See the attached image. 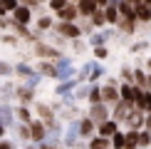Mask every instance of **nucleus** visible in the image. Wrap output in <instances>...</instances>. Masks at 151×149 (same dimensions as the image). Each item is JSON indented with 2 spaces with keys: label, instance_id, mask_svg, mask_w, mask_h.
Listing matches in <instances>:
<instances>
[{
  "label": "nucleus",
  "instance_id": "nucleus-6",
  "mask_svg": "<svg viewBox=\"0 0 151 149\" xmlns=\"http://www.w3.org/2000/svg\"><path fill=\"white\" fill-rule=\"evenodd\" d=\"M74 77V65L70 57H60L57 60V80H72Z\"/></svg>",
  "mask_w": 151,
  "mask_h": 149
},
{
  "label": "nucleus",
  "instance_id": "nucleus-28",
  "mask_svg": "<svg viewBox=\"0 0 151 149\" xmlns=\"http://www.w3.org/2000/svg\"><path fill=\"white\" fill-rule=\"evenodd\" d=\"M124 144H127V132L119 129V132L111 137V149H124Z\"/></svg>",
  "mask_w": 151,
  "mask_h": 149
},
{
  "label": "nucleus",
  "instance_id": "nucleus-45",
  "mask_svg": "<svg viewBox=\"0 0 151 149\" xmlns=\"http://www.w3.org/2000/svg\"><path fill=\"white\" fill-rule=\"evenodd\" d=\"M5 27H10V20H5V15H0V30H5Z\"/></svg>",
  "mask_w": 151,
  "mask_h": 149
},
{
  "label": "nucleus",
  "instance_id": "nucleus-7",
  "mask_svg": "<svg viewBox=\"0 0 151 149\" xmlns=\"http://www.w3.org/2000/svg\"><path fill=\"white\" fill-rule=\"evenodd\" d=\"M10 20L20 22V25H30V20H32V10H30L27 5H17V8L10 12Z\"/></svg>",
  "mask_w": 151,
  "mask_h": 149
},
{
  "label": "nucleus",
  "instance_id": "nucleus-54",
  "mask_svg": "<svg viewBox=\"0 0 151 149\" xmlns=\"http://www.w3.org/2000/svg\"><path fill=\"white\" fill-rule=\"evenodd\" d=\"M144 3H146V5H151V0H144Z\"/></svg>",
  "mask_w": 151,
  "mask_h": 149
},
{
  "label": "nucleus",
  "instance_id": "nucleus-5",
  "mask_svg": "<svg viewBox=\"0 0 151 149\" xmlns=\"http://www.w3.org/2000/svg\"><path fill=\"white\" fill-rule=\"evenodd\" d=\"M144 122H146V114H144L141 109L134 107V112H131L122 124H127V129H136V132H139V129H144Z\"/></svg>",
  "mask_w": 151,
  "mask_h": 149
},
{
  "label": "nucleus",
  "instance_id": "nucleus-32",
  "mask_svg": "<svg viewBox=\"0 0 151 149\" xmlns=\"http://www.w3.org/2000/svg\"><path fill=\"white\" fill-rule=\"evenodd\" d=\"M104 42H106L104 33H92V35H89V45H92V47H99V45H104Z\"/></svg>",
  "mask_w": 151,
  "mask_h": 149
},
{
  "label": "nucleus",
  "instance_id": "nucleus-44",
  "mask_svg": "<svg viewBox=\"0 0 151 149\" xmlns=\"http://www.w3.org/2000/svg\"><path fill=\"white\" fill-rule=\"evenodd\" d=\"M0 149H15V147H12V142H8V139H0Z\"/></svg>",
  "mask_w": 151,
  "mask_h": 149
},
{
  "label": "nucleus",
  "instance_id": "nucleus-8",
  "mask_svg": "<svg viewBox=\"0 0 151 149\" xmlns=\"http://www.w3.org/2000/svg\"><path fill=\"white\" fill-rule=\"evenodd\" d=\"M87 117H92L97 124H102V122H106L109 119V109H106V104L104 102H99V104H92L89 107V112H87Z\"/></svg>",
  "mask_w": 151,
  "mask_h": 149
},
{
  "label": "nucleus",
  "instance_id": "nucleus-46",
  "mask_svg": "<svg viewBox=\"0 0 151 149\" xmlns=\"http://www.w3.org/2000/svg\"><path fill=\"white\" fill-rule=\"evenodd\" d=\"M3 40H5V42H8V45H15V42H17V40H15V37H12V35H5V37H3Z\"/></svg>",
  "mask_w": 151,
  "mask_h": 149
},
{
  "label": "nucleus",
  "instance_id": "nucleus-20",
  "mask_svg": "<svg viewBox=\"0 0 151 149\" xmlns=\"http://www.w3.org/2000/svg\"><path fill=\"white\" fill-rule=\"evenodd\" d=\"M136 22H139V20H129V17H122V20L116 22V30H122V33H127V35H134V33H136Z\"/></svg>",
  "mask_w": 151,
  "mask_h": 149
},
{
  "label": "nucleus",
  "instance_id": "nucleus-47",
  "mask_svg": "<svg viewBox=\"0 0 151 149\" xmlns=\"http://www.w3.org/2000/svg\"><path fill=\"white\" fill-rule=\"evenodd\" d=\"M144 129H149V132H151V114H146V122H144Z\"/></svg>",
  "mask_w": 151,
  "mask_h": 149
},
{
  "label": "nucleus",
  "instance_id": "nucleus-15",
  "mask_svg": "<svg viewBox=\"0 0 151 149\" xmlns=\"http://www.w3.org/2000/svg\"><path fill=\"white\" fill-rule=\"evenodd\" d=\"M134 12H136V20L139 22H151V5L139 3V5H134Z\"/></svg>",
  "mask_w": 151,
  "mask_h": 149
},
{
  "label": "nucleus",
  "instance_id": "nucleus-4",
  "mask_svg": "<svg viewBox=\"0 0 151 149\" xmlns=\"http://www.w3.org/2000/svg\"><path fill=\"white\" fill-rule=\"evenodd\" d=\"M45 137H47V124H45V122H42V119L30 122V139H32L35 144L45 142Z\"/></svg>",
  "mask_w": 151,
  "mask_h": 149
},
{
  "label": "nucleus",
  "instance_id": "nucleus-48",
  "mask_svg": "<svg viewBox=\"0 0 151 149\" xmlns=\"http://www.w3.org/2000/svg\"><path fill=\"white\" fill-rule=\"evenodd\" d=\"M94 3H97L99 8H106V3H109V0H94Z\"/></svg>",
  "mask_w": 151,
  "mask_h": 149
},
{
  "label": "nucleus",
  "instance_id": "nucleus-10",
  "mask_svg": "<svg viewBox=\"0 0 151 149\" xmlns=\"http://www.w3.org/2000/svg\"><path fill=\"white\" fill-rule=\"evenodd\" d=\"M116 132H119V122H116V119H106V122H102V124H97V134H99V137L111 139Z\"/></svg>",
  "mask_w": 151,
  "mask_h": 149
},
{
  "label": "nucleus",
  "instance_id": "nucleus-55",
  "mask_svg": "<svg viewBox=\"0 0 151 149\" xmlns=\"http://www.w3.org/2000/svg\"><path fill=\"white\" fill-rule=\"evenodd\" d=\"M40 3H47V0H40Z\"/></svg>",
  "mask_w": 151,
  "mask_h": 149
},
{
  "label": "nucleus",
  "instance_id": "nucleus-51",
  "mask_svg": "<svg viewBox=\"0 0 151 149\" xmlns=\"http://www.w3.org/2000/svg\"><path fill=\"white\" fill-rule=\"evenodd\" d=\"M5 129H8V127H3V124H0V139H3V134H5Z\"/></svg>",
  "mask_w": 151,
  "mask_h": 149
},
{
  "label": "nucleus",
  "instance_id": "nucleus-23",
  "mask_svg": "<svg viewBox=\"0 0 151 149\" xmlns=\"http://www.w3.org/2000/svg\"><path fill=\"white\" fill-rule=\"evenodd\" d=\"M89 149H111V139H106V137H92L89 139Z\"/></svg>",
  "mask_w": 151,
  "mask_h": 149
},
{
  "label": "nucleus",
  "instance_id": "nucleus-13",
  "mask_svg": "<svg viewBox=\"0 0 151 149\" xmlns=\"http://www.w3.org/2000/svg\"><path fill=\"white\" fill-rule=\"evenodd\" d=\"M57 17H60V20H65V22H74V20H77V17H79L77 3H72V0H70V3H67L65 8H62V10L57 12Z\"/></svg>",
  "mask_w": 151,
  "mask_h": 149
},
{
  "label": "nucleus",
  "instance_id": "nucleus-11",
  "mask_svg": "<svg viewBox=\"0 0 151 149\" xmlns=\"http://www.w3.org/2000/svg\"><path fill=\"white\" fill-rule=\"evenodd\" d=\"M136 109H141L144 114H151V90H141L136 95V102H134Z\"/></svg>",
  "mask_w": 151,
  "mask_h": 149
},
{
  "label": "nucleus",
  "instance_id": "nucleus-30",
  "mask_svg": "<svg viewBox=\"0 0 151 149\" xmlns=\"http://www.w3.org/2000/svg\"><path fill=\"white\" fill-rule=\"evenodd\" d=\"M15 117H17L22 124H30V122H32V114H30L27 107H17V109H15Z\"/></svg>",
  "mask_w": 151,
  "mask_h": 149
},
{
  "label": "nucleus",
  "instance_id": "nucleus-41",
  "mask_svg": "<svg viewBox=\"0 0 151 149\" xmlns=\"http://www.w3.org/2000/svg\"><path fill=\"white\" fill-rule=\"evenodd\" d=\"M17 132H20V137H22V139H30V124H22V127L17 129Z\"/></svg>",
  "mask_w": 151,
  "mask_h": 149
},
{
  "label": "nucleus",
  "instance_id": "nucleus-17",
  "mask_svg": "<svg viewBox=\"0 0 151 149\" xmlns=\"http://www.w3.org/2000/svg\"><path fill=\"white\" fill-rule=\"evenodd\" d=\"M134 85L141 87V90H149V72L141 70V67H136L134 70Z\"/></svg>",
  "mask_w": 151,
  "mask_h": 149
},
{
  "label": "nucleus",
  "instance_id": "nucleus-57",
  "mask_svg": "<svg viewBox=\"0 0 151 149\" xmlns=\"http://www.w3.org/2000/svg\"><path fill=\"white\" fill-rule=\"evenodd\" d=\"M0 124H3V122H0ZM3 127H5V124H3Z\"/></svg>",
  "mask_w": 151,
  "mask_h": 149
},
{
  "label": "nucleus",
  "instance_id": "nucleus-18",
  "mask_svg": "<svg viewBox=\"0 0 151 149\" xmlns=\"http://www.w3.org/2000/svg\"><path fill=\"white\" fill-rule=\"evenodd\" d=\"M35 52L40 55V57H57L60 60V52L55 47H47L45 42H35Z\"/></svg>",
  "mask_w": 151,
  "mask_h": 149
},
{
  "label": "nucleus",
  "instance_id": "nucleus-16",
  "mask_svg": "<svg viewBox=\"0 0 151 149\" xmlns=\"http://www.w3.org/2000/svg\"><path fill=\"white\" fill-rule=\"evenodd\" d=\"M94 129H97V122L92 119V117H84V119H79V134L82 137H92Z\"/></svg>",
  "mask_w": 151,
  "mask_h": 149
},
{
  "label": "nucleus",
  "instance_id": "nucleus-36",
  "mask_svg": "<svg viewBox=\"0 0 151 149\" xmlns=\"http://www.w3.org/2000/svg\"><path fill=\"white\" fill-rule=\"evenodd\" d=\"M15 72H17V74H22L25 80H27L30 74H35V72H32V67H30V65H15Z\"/></svg>",
  "mask_w": 151,
  "mask_h": 149
},
{
  "label": "nucleus",
  "instance_id": "nucleus-9",
  "mask_svg": "<svg viewBox=\"0 0 151 149\" xmlns=\"http://www.w3.org/2000/svg\"><path fill=\"white\" fill-rule=\"evenodd\" d=\"M141 92V87H136L134 82H122L119 85V95L122 99H127V102H136V95Z\"/></svg>",
  "mask_w": 151,
  "mask_h": 149
},
{
  "label": "nucleus",
  "instance_id": "nucleus-27",
  "mask_svg": "<svg viewBox=\"0 0 151 149\" xmlns=\"http://www.w3.org/2000/svg\"><path fill=\"white\" fill-rule=\"evenodd\" d=\"M40 74H45V77H57V65L42 60V62H40Z\"/></svg>",
  "mask_w": 151,
  "mask_h": 149
},
{
  "label": "nucleus",
  "instance_id": "nucleus-24",
  "mask_svg": "<svg viewBox=\"0 0 151 149\" xmlns=\"http://www.w3.org/2000/svg\"><path fill=\"white\" fill-rule=\"evenodd\" d=\"M124 149H139V132L136 129H127V144Z\"/></svg>",
  "mask_w": 151,
  "mask_h": 149
},
{
  "label": "nucleus",
  "instance_id": "nucleus-1",
  "mask_svg": "<svg viewBox=\"0 0 151 149\" xmlns=\"http://www.w3.org/2000/svg\"><path fill=\"white\" fill-rule=\"evenodd\" d=\"M57 33H60L62 37H67V40H79V37H82V27H79L77 22H65V20H60Z\"/></svg>",
  "mask_w": 151,
  "mask_h": 149
},
{
  "label": "nucleus",
  "instance_id": "nucleus-38",
  "mask_svg": "<svg viewBox=\"0 0 151 149\" xmlns=\"http://www.w3.org/2000/svg\"><path fill=\"white\" fill-rule=\"evenodd\" d=\"M0 3H3V5H5V10H8V15H10V12H12V10H15V8H17V5H20V0H0Z\"/></svg>",
  "mask_w": 151,
  "mask_h": 149
},
{
  "label": "nucleus",
  "instance_id": "nucleus-26",
  "mask_svg": "<svg viewBox=\"0 0 151 149\" xmlns=\"http://www.w3.org/2000/svg\"><path fill=\"white\" fill-rule=\"evenodd\" d=\"M32 95H35V90L32 87H17V99H20L22 104H27V102H32Z\"/></svg>",
  "mask_w": 151,
  "mask_h": 149
},
{
  "label": "nucleus",
  "instance_id": "nucleus-53",
  "mask_svg": "<svg viewBox=\"0 0 151 149\" xmlns=\"http://www.w3.org/2000/svg\"><path fill=\"white\" fill-rule=\"evenodd\" d=\"M25 149H40V147H32V144H25Z\"/></svg>",
  "mask_w": 151,
  "mask_h": 149
},
{
  "label": "nucleus",
  "instance_id": "nucleus-35",
  "mask_svg": "<svg viewBox=\"0 0 151 149\" xmlns=\"http://www.w3.org/2000/svg\"><path fill=\"white\" fill-rule=\"evenodd\" d=\"M52 17H50V15H42L40 17V20H37V30H50V27H52Z\"/></svg>",
  "mask_w": 151,
  "mask_h": 149
},
{
  "label": "nucleus",
  "instance_id": "nucleus-22",
  "mask_svg": "<svg viewBox=\"0 0 151 149\" xmlns=\"http://www.w3.org/2000/svg\"><path fill=\"white\" fill-rule=\"evenodd\" d=\"M104 15H106V25H116L119 20H122L116 5H106V8H104Z\"/></svg>",
  "mask_w": 151,
  "mask_h": 149
},
{
  "label": "nucleus",
  "instance_id": "nucleus-37",
  "mask_svg": "<svg viewBox=\"0 0 151 149\" xmlns=\"http://www.w3.org/2000/svg\"><path fill=\"white\" fill-rule=\"evenodd\" d=\"M106 55H109V50H106L104 45L94 47V57H97V60H106Z\"/></svg>",
  "mask_w": 151,
  "mask_h": 149
},
{
  "label": "nucleus",
  "instance_id": "nucleus-25",
  "mask_svg": "<svg viewBox=\"0 0 151 149\" xmlns=\"http://www.w3.org/2000/svg\"><path fill=\"white\" fill-rule=\"evenodd\" d=\"M89 20H92V25H94V27H104V25H106V15H104V8H97V10H94V15L89 17Z\"/></svg>",
  "mask_w": 151,
  "mask_h": 149
},
{
  "label": "nucleus",
  "instance_id": "nucleus-12",
  "mask_svg": "<svg viewBox=\"0 0 151 149\" xmlns=\"http://www.w3.org/2000/svg\"><path fill=\"white\" fill-rule=\"evenodd\" d=\"M79 122H70L67 124V132H65V142L62 144H67V147H77V139H79Z\"/></svg>",
  "mask_w": 151,
  "mask_h": 149
},
{
  "label": "nucleus",
  "instance_id": "nucleus-40",
  "mask_svg": "<svg viewBox=\"0 0 151 149\" xmlns=\"http://www.w3.org/2000/svg\"><path fill=\"white\" fill-rule=\"evenodd\" d=\"M37 85H40V74H30V77H27V87H32V90H35Z\"/></svg>",
  "mask_w": 151,
  "mask_h": 149
},
{
  "label": "nucleus",
  "instance_id": "nucleus-34",
  "mask_svg": "<svg viewBox=\"0 0 151 149\" xmlns=\"http://www.w3.org/2000/svg\"><path fill=\"white\" fill-rule=\"evenodd\" d=\"M102 74H104V67H99L97 62H94V65H92V72H89V82H97Z\"/></svg>",
  "mask_w": 151,
  "mask_h": 149
},
{
  "label": "nucleus",
  "instance_id": "nucleus-49",
  "mask_svg": "<svg viewBox=\"0 0 151 149\" xmlns=\"http://www.w3.org/2000/svg\"><path fill=\"white\" fill-rule=\"evenodd\" d=\"M0 15H8V10H5V5L0 3Z\"/></svg>",
  "mask_w": 151,
  "mask_h": 149
},
{
  "label": "nucleus",
  "instance_id": "nucleus-3",
  "mask_svg": "<svg viewBox=\"0 0 151 149\" xmlns=\"http://www.w3.org/2000/svg\"><path fill=\"white\" fill-rule=\"evenodd\" d=\"M119 99H122V95H119V85L106 82V85L102 87V102H104V104H116Z\"/></svg>",
  "mask_w": 151,
  "mask_h": 149
},
{
  "label": "nucleus",
  "instance_id": "nucleus-19",
  "mask_svg": "<svg viewBox=\"0 0 151 149\" xmlns=\"http://www.w3.org/2000/svg\"><path fill=\"white\" fill-rule=\"evenodd\" d=\"M12 119H15V109L8 107V104H3V107H0V122H3L5 127H15Z\"/></svg>",
  "mask_w": 151,
  "mask_h": 149
},
{
  "label": "nucleus",
  "instance_id": "nucleus-14",
  "mask_svg": "<svg viewBox=\"0 0 151 149\" xmlns=\"http://www.w3.org/2000/svg\"><path fill=\"white\" fill-rule=\"evenodd\" d=\"M99 5L94 3V0H79L77 3V10H79V17H92L94 10H97Z\"/></svg>",
  "mask_w": 151,
  "mask_h": 149
},
{
  "label": "nucleus",
  "instance_id": "nucleus-42",
  "mask_svg": "<svg viewBox=\"0 0 151 149\" xmlns=\"http://www.w3.org/2000/svg\"><path fill=\"white\" fill-rule=\"evenodd\" d=\"M146 47H149V42H136V45H131V52H141Z\"/></svg>",
  "mask_w": 151,
  "mask_h": 149
},
{
  "label": "nucleus",
  "instance_id": "nucleus-43",
  "mask_svg": "<svg viewBox=\"0 0 151 149\" xmlns=\"http://www.w3.org/2000/svg\"><path fill=\"white\" fill-rule=\"evenodd\" d=\"M20 5H27V8L32 10V8H37V5H40V0H20Z\"/></svg>",
  "mask_w": 151,
  "mask_h": 149
},
{
  "label": "nucleus",
  "instance_id": "nucleus-21",
  "mask_svg": "<svg viewBox=\"0 0 151 149\" xmlns=\"http://www.w3.org/2000/svg\"><path fill=\"white\" fill-rule=\"evenodd\" d=\"M77 85H79L77 77H72V80H62V85L57 87V95H70V92L77 90Z\"/></svg>",
  "mask_w": 151,
  "mask_h": 149
},
{
  "label": "nucleus",
  "instance_id": "nucleus-52",
  "mask_svg": "<svg viewBox=\"0 0 151 149\" xmlns=\"http://www.w3.org/2000/svg\"><path fill=\"white\" fill-rule=\"evenodd\" d=\"M129 3H131V5H139V3H144V0H129Z\"/></svg>",
  "mask_w": 151,
  "mask_h": 149
},
{
  "label": "nucleus",
  "instance_id": "nucleus-29",
  "mask_svg": "<svg viewBox=\"0 0 151 149\" xmlns=\"http://www.w3.org/2000/svg\"><path fill=\"white\" fill-rule=\"evenodd\" d=\"M87 99H89V104H99V102H102V87L92 85V87H89V95H87Z\"/></svg>",
  "mask_w": 151,
  "mask_h": 149
},
{
  "label": "nucleus",
  "instance_id": "nucleus-33",
  "mask_svg": "<svg viewBox=\"0 0 151 149\" xmlns=\"http://www.w3.org/2000/svg\"><path fill=\"white\" fill-rule=\"evenodd\" d=\"M67 3H70V0H47V8L52 10V12H60Z\"/></svg>",
  "mask_w": 151,
  "mask_h": 149
},
{
  "label": "nucleus",
  "instance_id": "nucleus-2",
  "mask_svg": "<svg viewBox=\"0 0 151 149\" xmlns=\"http://www.w3.org/2000/svg\"><path fill=\"white\" fill-rule=\"evenodd\" d=\"M134 112V102H127V99H119V102L114 104V112H111V119H116L119 124H122L127 117Z\"/></svg>",
  "mask_w": 151,
  "mask_h": 149
},
{
  "label": "nucleus",
  "instance_id": "nucleus-56",
  "mask_svg": "<svg viewBox=\"0 0 151 149\" xmlns=\"http://www.w3.org/2000/svg\"><path fill=\"white\" fill-rule=\"evenodd\" d=\"M72 3H79V0H72Z\"/></svg>",
  "mask_w": 151,
  "mask_h": 149
},
{
  "label": "nucleus",
  "instance_id": "nucleus-50",
  "mask_svg": "<svg viewBox=\"0 0 151 149\" xmlns=\"http://www.w3.org/2000/svg\"><path fill=\"white\" fill-rule=\"evenodd\" d=\"M146 70H149V74H151V57L146 60Z\"/></svg>",
  "mask_w": 151,
  "mask_h": 149
},
{
  "label": "nucleus",
  "instance_id": "nucleus-31",
  "mask_svg": "<svg viewBox=\"0 0 151 149\" xmlns=\"http://www.w3.org/2000/svg\"><path fill=\"white\" fill-rule=\"evenodd\" d=\"M139 147L141 149L151 147V132H149V129H139Z\"/></svg>",
  "mask_w": 151,
  "mask_h": 149
},
{
  "label": "nucleus",
  "instance_id": "nucleus-39",
  "mask_svg": "<svg viewBox=\"0 0 151 149\" xmlns=\"http://www.w3.org/2000/svg\"><path fill=\"white\" fill-rule=\"evenodd\" d=\"M10 72H12V67L8 65V62H0V77H8Z\"/></svg>",
  "mask_w": 151,
  "mask_h": 149
}]
</instances>
